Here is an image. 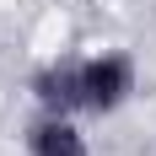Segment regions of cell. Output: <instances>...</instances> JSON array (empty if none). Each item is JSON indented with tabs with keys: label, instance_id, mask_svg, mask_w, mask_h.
<instances>
[{
	"label": "cell",
	"instance_id": "obj_2",
	"mask_svg": "<svg viewBox=\"0 0 156 156\" xmlns=\"http://www.w3.org/2000/svg\"><path fill=\"white\" fill-rule=\"evenodd\" d=\"M27 92H32V102H38V113H70V119H81V54H54V59H43L32 70Z\"/></svg>",
	"mask_w": 156,
	"mask_h": 156
},
{
	"label": "cell",
	"instance_id": "obj_1",
	"mask_svg": "<svg viewBox=\"0 0 156 156\" xmlns=\"http://www.w3.org/2000/svg\"><path fill=\"white\" fill-rule=\"evenodd\" d=\"M140 86V65L124 48H97V54H81V113L86 119H108L135 97Z\"/></svg>",
	"mask_w": 156,
	"mask_h": 156
},
{
	"label": "cell",
	"instance_id": "obj_3",
	"mask_svg": "<svg viewBox=\"0 0 156 156\" xmlns=\"http://www.w3.org/2000/svg\"><path fill=\"white\" fill-rule=\"evenodd\" d=\"M27 156H92V145L70 113H38L27 124Z\"/></svg>",
	"mask_w": 156,
	"mask_h": 156
}]
</instances>
